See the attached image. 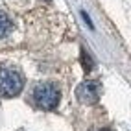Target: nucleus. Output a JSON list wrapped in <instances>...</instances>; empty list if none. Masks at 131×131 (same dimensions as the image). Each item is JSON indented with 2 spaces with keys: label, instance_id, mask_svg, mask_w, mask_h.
<instances>
[{
  "label": "nucleus",
  "instance_id": "7ed1b4c3",
  "mask_svg": "<svg viewBox=\"0 0 131 131\" xmlns=\"http://www.w3.org/2000/svg\"><path fill=\"white\" fill-rule=\"evenodd\" d=\"M76 98L81 103H96L100 98V83L94 80H85L83 83L78 85Z\"/></svg>",
  "mask_w": 131,
  "mask_h": 131
},
{
  "label": "nucleus",
  "instance_id": "20e7f679",
  "mask_svg": "<svg viewBox=\"0 0 131 131\" xmlns=\"http://www.w3.org/2000/svg\"><path fill=\"white\" fill-rule=\"evenodd\" d=\"M11 31H13V20L6 11L0 9V39H6Z\"/></svg>",
  "mask_w": 131,
  "mask_h": 131
},
{
  "label": "nucleus",
  "instance_id": "39448f33",
  "mask_svg": "<svg viewBox=\"0 0 131 131\" xmlns=\"http://www.w3.org/2000/svg\"><path fill=\"white\" fill-rule=\"evenodd\" d=\"M81 63H83V68H85V70H87V72H89V70H91V68L94 67V63H92V59H91V56H89V54H87V52H85V50L81 52Z\"/></svg>",
  "mask_w": 131,
  "mask_h": 131
},
{
  "label": "nucleus",
  "instance_id": "f03ea898",
  "mask_svg": "<svg viewBox=\"0 0 131 131\" xmlns=\"http://www.w3.org/2000/svg\"><path fill=\"white\" fill-rule=\"evenodd\" d=\"M24 89V76L20 74L19 68L11 65L0 67V96L2 98H13L20 94Z\"/></svg>",
  "mask_w": 131,
  "mask_h": 131
},
{
  "label": "nucleus",
  "instance_id": "423d86ee",
  "mask_svg": "<svg viewBox=\"0 0 131 131\" xmlns=\"http://www.w3.org/2000/svg\"><path fill=\"white\" fill-rule=\"evenodd\" d=\"M100 131H111V129H107V127H102V129H100Z\"/></svg>",
  "mask_w": 131,
  "mask_h": 131
},
{
  "label": "nucleus",
  "instance_id": "f257e3e1",
  "mask_svg": "<svg viewBox=\"0 0 131 131\" xmlns=\"http://www.w3.org/2000/svg\"><path fill=\"white\" fill-rule=\"evenodd\" d=\"M31 100L33 103L42 109V111H54L59 105V100H61V91L56 83L52 81H42L37 83L31 91Z\"/></svg>",
  "mask_w": 131,
  "mask_h": 131
}]
</instances>
